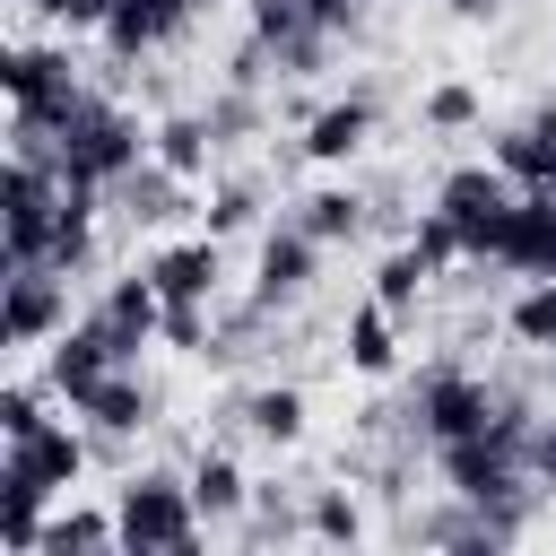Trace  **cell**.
I'll use <instances>...</instances> for the list:
<instances>
[{
  "label": "cell",
  "mask_w": 556,
  "mask_h": 556,
  "mask_svg": "<svg viewBox=\"0 0 556 556\" xmlns=\"http://www.w3.org/2000/svg\"><path fill=\"white\" fill-rule=\"evenodd\" d=\"M252 217V191H217V208H208V226H243Z\"/></svg>",
  "instance_id": "cell-31"
},
{
  "label": "cell",
  "mask_w": 556,
  "mask_h": 556,
  "mask_svg": "<svg viewBox=\"0 0 556 556\" xmlns=\"http://www.w3.org/2000/svg\"><path fill=\"white\" fill-rule=\"evenodd\" d=\"M148 278H156L165 304H208L217 295V243H165L148 261Z\"/></svg>",
  "instance_id": "cell-9"
},
{
  "label": "cell",
  "mask_w": 556,
  "mask_h": 556,
  "mask_svg": "<svg viewBox=\"0 0 556 556\" xmlns=\"http://www.w3.org/2000/svg\"><path fill=\"white\" fill-rule=\"evenodd\" d=\"M70 408H78V417H96L104 434H130V426H148V391H139V374H122V365H113V374H96V382H87Z\"/></svg>",
  "instance_id": "cell-13"
},
{
  "label": "cell",
  "mask_w": 556,
  "mask_h": 556,
  "mask_svg": "<svg viewBox=\"0 0 556 556\" xmlns=\"http://www.w3.org/2000/svg\"><path fill=\"white\" fill-rule=\"evenodd\" d=\"M434 208L460 226V243H469L478 261H495V243H504V217H513V174H504V165H460V174H443Z\"/></svg>",
  "instance_id": "cell-3"
},
{
  "label": "cell",
  "mask_w": 556,
  "mask_h": 556,
  "mask_svg": "<svg viewBox=\"0 0 556 556\" xmlns=\"http://www.w3.org/2000/svg\"><path fill=\"white\" fill-rule=\"evenodd\" d=\"M104 339H113V356H130L148 330H165V295H156V278L139 269V278H122V287H104V304L87 313Z\"/></svg>",
  "instance_id": "cell-8"
},
{
  "label": "cell",
  "mask_w": 556,
  "mask_h": 556,
  "mask_svg": "<svg viewBox=\"0 0 556 556\" xmlns=\"http://www.w3.org/2000/svg\"><path fill=\"white\" fill-rule=\"evenodd\" d=\"M61 313H70V278L52 261H9V339L35 348L61 330Z\"/></svg>",
  "instance_id": "cell-5"
},
{
  "label": "cell",
  "mask_w": 556,
  "mask_h": 556,
  "mask_svg": "<svg viewBox=\"0 0 556 556\" xmlns=\"http://www.w3.org/2000/svg\"><path fill=\"white\" fill-rule=\"evenodd\" d=\"M426 122H434V130H460V122H478V96H469V87H434V96H426Z\"/></svg>",
  "instance_id": "cell-25"
},
{
  "label": "cell",
  "mask_w": 556,
  "mask_h": 556,
  "mask_svg": "<svg viewBox=\"0 0 556 556\" xmlns=\"http://www.w3.org/2000/svg\"><path fill=\"white\" fill-rule=\"evenodd\" d=\"M443 9H460V17H478V9H486V0H443Z\"/></svg>",
  "instance_id": "cell-32"
},
{
  "label": "cell",
  "mask_w": 556,
  "mask_h": 556,
  "mask_svg": "<svg viewBox=\"0 0 556 556\" xmlns=\"http://www.w3.org/2000/svg\"><path fill=\"white\" fill-rule=\"evenodd\" d=\"M530 478H547V486H556V417H547V426H530Z\"/></svg>",
  "instance_id": "cell-29"
},
{
  "label": "cell",
  "mask_w": 556,
  "mask_h": 556,
  "mask_svg": "<svg viewBox=\"0 0 556 556\" xmlns=\"http://www.w3.org/2000/svg\"><path fill=\"white\" fill-rule=\"evenodd\" d=\"M365 130H374V104H365V96H348V104H321V113L304 122V156H321V165H348V156L365 148Z\"/></svg>",
  "instance_id": "cell-10"
},
{
  "label": "cell",
  "mask_w": 556,
  "mask_h": 556,
  "mask_svg": "<svg viewBox=\"0 0 556 556\" xmlns=\"http://www.w3.org/2000/svg\"><path fill=\"white\" fill-rule=\"evenodd\" d=\"M243 417H252L261 443H295V434H304V400H295V391H252Z\"/></svg>",
  "instance_id": "cell-21"
},
{
  "label": "cell",
  "mask_w": 556,
  "mask_h": 556,
  "mask_svg": "<svg viewBox=\"0 0 556 556\" xmlns=\"http://www.w3.org/2000/svg\"><path fill=\"white\" fill-rule=\"evenodd\" d=\"M0 78H9V104H17V113H43V122H61V113L87 96V87L70 78V61L43 52V43H17V52L0 61Z\"/></svg>",
  "instance_id": "cell-4"
},
{
  "label": "cell",
  "mask_w": 556,
  "mask_h": 556,
  "mask_svg": "<svg viewBox=\"0 0 556 556\" xmlns=\"http://www.w3.org/2000/svg\"><path fill=\"white\" fill-rule=\"evenodd\" d=\"M495 261H504V269H521V278H556V200H547V191L513 200Z\"/></svg>",
  "instance_id": "cell-7"
},
{
  "label": "cell",
  "mask_w": 556,
  "mask_h": 556,
  "mask_svg": "<svg viewBox=\"0 0 556 556\" xmlns=\"http://www.w3.org/2000/svg\"><path fill=\"white\" fill-rule=\"evenodd\" d=\"M35 426H43V400H35L26 382H17V391H0V434L17 443V434H35Z\"/></svg>",
  "instance_id": "cell-26"
},
{
  "label": "cell",
  "mask_w": 556,
  "mask_h": 556,
  "mask_svg": "<svg viewBox=\"0 0 556 556\" xmlns=\"http://www.w3.org/2000/svg\"><path fill=\"white\" fill-rule=\"evenodd\" d=\"M191 504H200L208 521H226V513L243 504V469H235L226 452H200V469H191Z\"/></svg>",
  "instance_id": "cell-19"
},
{
  "label": "cell",
  "mask_w": 556,
  "mask_h": 556,
  "mask_svg": "<svg viewBox=\"0 0 556 556\" xmlns=\"http://www.w3.org/2000/svg\"><path fill=\"white\" fill-rule=\"evenodd\" d=\"M513 330H521L530 348H547V356H556V278H539V287L513 304Z\"/></svg>",
  "instance_id": "cell-22"
},
{
  "label": "cell",
  "mask_w": 556,
  "mask_h": 556,
  "mask_svg": "<svg viewBox=\"0 0 556 556\" xmlns=\"http://www.w3.org/2000/svg\"><path fill=\"white\" fill-rule=\"evenodd\" d=\"M113 365H122V356H113V339H104L96 321H78V330L52 339V391H70V400H78L96 374H113Z\"/></svg>",
  "instance_id": "cell-12"
},
{
  "label": "cell",
  "mask_w": 556,
  "mask_h": 556,
  "mask_svg": "<svg viewBox=\"0 0 556 556\" xmlns=\"http://www.w3.org/2000/svg\"><path fill=\"white\" fill-rule=\"evenodd\" d=\"M313 252H321V243H313L304 226L269 235V243H261V304H295L304 278H313Z\"/></svg>",
  "instance_id": "cell-11"
},
{
  "label": "cell",
  "mask_w": 556,
  "mask_h": 556,
  "mask_svg": "<svg viewBox=\"0 0 556 556\" xmlns=\"http://www.w3.org/2000/svg\"><path fill=\"white\" fill-rule=\"evenodd\" d=\"M313 530H321V539H356V504L321 495V504H313Z\"/></svg>",
  "instance_id": "cell-27"
},
{
  "label": "cell",
  "mask_w": 556,
  "mask_h": 556,
  "mask_svg": "<svg viewBox=\"0 0 556 556\" xmlns=\"http://www.w3.org/2000/svg\"><path fill=\"white\" fill-rule=\"evenodd\" d=\"M200 330H208V313H200V304H165V339H174V348H191Z\"/></svg>",
  "instance_id": "cell-28"
},
{
  "label": "cell",
  "mask_w": 556,
  "mask_h": 556,
  "mask_svg": "<svg viewBox=\"0 0 556 556\" xmlns=\"http://www.w3.org/2000/svg\"><path fill=\"white\" fill-rule=\"evenodd\" d=\"M391 356H400V348H391V304H365V313L348 321V365H356V374H391Z\"/></svg>",
  "instance_id": "cell-18"
},
{
  "label": "cell",
  "mask_w": 556,
  "mask_h": 556,
  "mask_svg": "<svg viewBox=\"0 0 556 556\" xmlns=\"http://www.w3.org/2000/svg\"><path fill=\"white\" fill-rule=\"evenodd\" d=\"M35 9H52V17H61V0H35Z\"/></svg>",
  "instance_id": "cell-33"
},
{
  "label": "cell",
  "mask_w": 556,
  "mask_h": 556,
  "mask_svg": "<svg viewBox=\"0 0 556 556\" xmlns=\"http://www.w3.org/2000/svg\"><path fill=\"white\" fill-rule=\"evenodd\" d=\"M304 17H313V26H321V35H339V26H348V17H356V0H304Z\"/></svg>",
  "instance_id": "cell-30"
},
{
  "label": "cell",
  "mask_w": 556,
  "mask_h": 556,
  "mask_svg": "<svg viewBox=\"0 0 556 556\" xmlns=\"http://www.w3.org/2000/svg\"><path fill=\"white\" fill-rule=\"evenodd\" d=\"M408 243H417V252H426V269H452V261H460V252H469V243H460V226H452V217H443V208H426V217H417V226H408Z\"/></svg>",
  "instance_id": "cell-23"
},
{
  "label": "cell",
  "mask_w": 556,
  "mask_h": 556,
  "mask_svg": "<svg viewBox=\"0 0 556 556\" xmlns=\"http://www.w3.org/2000/svg\"><path fill=\"white\" fill-rule=\"evenodd\" d=\"M52 165L70 174V182H130L139 174V156H148V139H139V122L122 113V104H104V96H78L61 122H52Z\"/></svg>",
  "instance_id": "cell-1"
},
{
  "label": "cell",
  "mask_w": 556,
  "mask_h": 556,
  "mask_svg": "<svg viewBox=\"0 0 556 556\" xmlns=\"http://www.w3.org/2000/svg\"><path fill=\"white\" fill-rule=\"evenodd\" d=\"M104 547H122V521H104V513H61V521H43V556H104Z\"/></svg>",
  "instance_id": "cell-15"
},
{
  "label": "cell",
  "mask_w": 556,
  "mask_h": 556,
  "mask_svg": "<svg viewBox=\"0 0 556 556\" xmlns=\"http://www.w3.org/2000/svg\"><path fill=\"white\" fill-rule=\"evenodd\" d=\"M191 513H200V504H191V486H174V478H130L122 504H113L130 556H182V547H191Z\"/></svg>",
  "instance_id": "cell-2"
},
{
  "label": "cell",
  "mask_w": 556,
  "mask_h": 556,
  "mask_svg": "<svg viewBox=\"0 0 556 556\" xmlns=\"http://www.w3.org/2000/svg\"><path fill=\"white\" fill-rule=\"evenodd\" d=\"M495 417V391L478 382V374H426V391H417V426L434 434V443H452V434H478Z\"/></svg>",
  "instance_id": "cell-6"
},
{
  "label": "cell",
  "mask_w": 556,
  "mask_h": 556,
  "mask_svg": "<svg viewBox=\"0 0 556 556\" xmlns=\"http://www.w3.org/2000/svg\"><path fill=\"white\" fill-rule=\"evenodd\" d=\"M208 139H217V122L174 113V122L156 130V165H165V174H200V165H208Z\"/></svg>",
  "instance_id": "cell-16"
},
{
  "label": "cell",
  "mask_w": 556,
  "mask_h": 556,
  "mask_svg": "<svg viewBox=\"0 0 556 556\" xmlns=\"http://www.w3.org/2000/svg\"><path fill=\"white\" fill-rule=\"evenodd\" d=\"M304 26H313V17H304V0H252V35H261L269 52H278V43H295Z\"/></svg>",
  "instance_id": "cell-24"
},
{
  "label": "cell",
  "mask_w": 556,
  "mask_h": 556,
  "mask_svg": "<svg viewBox=\"0 0 556 556\" xmlns=\"http://www.w3.org/2000/svg\"><path fill=\"white\" fill-rule=\"evenodd\" d=\"M182 17H191V0H113L104 35H113V52H139V43H165Z\"/></svg>",
  "instance_id": "cell-14"
},
{
  "label": "cell",
  "mask_w": 556,
  "mask_h": 556,
  "mask_svg": "<svg viewBox=\"0 0 556 556\" xmlns=\"http://www.w3.org/2000/svg\"><path fill=\"white\" fill-rule=\"evenodd\" d=\"M295 226H304V235H313V243H348V235H356V226H365V200H356V191H313V200H304V217H295Z\"/></svg>",
  "instance_id": "cell-17"
},
{
  "label": "cell",
  "mask_w": 556,
  "mask_h": 556,
  "mask_svg": "<svg viewBox=\"0 0 556 556\" xmlns=\"http://www.w3.org/2000/svg\"><path fill=\"white\" fill-rule=\"evenodd\" d=\"M426 278H434V269H426V252H417V243H400V252H391V261L374 269V304H391V313H408Z\"/></svg>",
  "instance_id": "cell-20"
}]
</instances>
